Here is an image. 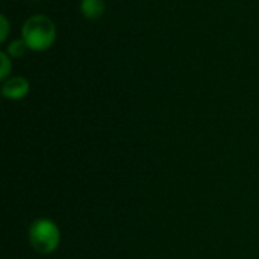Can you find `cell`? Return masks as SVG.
Here are the masks:
<instances>
[{
    "mask_svg": "<svg viewBox=\"0 0 259 259\" xmlns=\"http://www.w3.org/2000/svg\"><path fill=\"white\" fill-rule=\"evenodd\" d=\"M9 27H11V24H9L8 17L5 14H2L0 15V42L6 41V38L9 35Z\"/></svg>",
    "mask_w": 259,
    "mask_h": 259,
    "instance_id": "52a82bcc",
    "label": "cell"
},
{
    "mask_svg": "<svg viewBox=\"0 0 259 259\" xmlns=\"http://www.w3.org/2000/svg\"><path fill=\"white\" fill-rule=\"evenodd\" d=\"M0 64H2V68H0V80L5 82L11 71H12V58L6 53V52H0Z\"/></svg>",
    "mask_w": 259,
    "mask_h": 259,
    "instance_id": "8992f818",
    "label": "cell"
},
{
    "mask_svg": "<svg viewBox=\"0 0 259 259\" xmlns=\"http://www.w3.org/2000/svg\"><path fill=\"white\" fill-rule=\"evenodd\" d=\"M30 91L29 80L23 76H11L2 85V96L8 100H21Z\"/></svg>",
    "mask_w": 259,
    "mask_h": 259,
    "instance_id": "3957f363",
    "label": "cell"
},
{
    "mask_svg": "<svg viewBox=\"0 0 259 259\" xmlns=\"http://www.w3.org/2000/svg\"><path fill=\"white\" fill-rule=\"evenodd\" d=\"M26 50H29V49H27L24 39H23V38H18V39L11 41V42L8 44V47H6L5 52H6L11 58H21V56L26 53Z\"/></svg>",
    "mask_w": 259,
    "mask_h": 259,
    "instance_id": "5b68a950",
    "label": "cell"
},
{
    "mask_svg": "<svg viewBox=\"0 0 259 259\" xmlns=\"http://www.w3.org/2000/svg\"><path fill=\"white\" fill-rule=\"evenodd\" d=\"M21 38L29 50L46 52L56 39V26L47 15H32L21 26Z\"/></svg>",
    "mask_w": 259,
    "mask_h": 259,
    "instance_id": "6da1fadb",
    "label": "cell"
},
{
    "mask_svg": "<svg viewBox=\"0 0 259 259\" xmlns=\"http://www.w3.org/2000/svg\"><path fill=\"white\" fill-rule=\"evenodd\" d=\"M80 14L88 20L100 18L105 14L106 3L105 0H80Z\"/></svg>",
    "mask_w": 259,
    "mask_h": 259,
    "instance_id": "277c9868",
    "label": "cell"
},
{
    "mask_svg": "<svg viewBox=\"0 0 259 259\" xmlns=\"http://www.w3.org/2000/svg\"><path fill=\"white\" fill-rule=\"evenodd\" d=\"M29 244L39 255H52L61 244V229L50 219H36L29 226Z\"/></svg>",
    "mask_w": 259,
    "mask_h": 259,
    "instance_id": "7a4b0ae2",
    "label": "cell"
}]
</instances>
